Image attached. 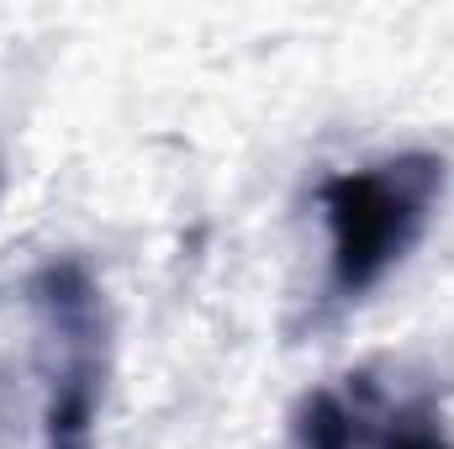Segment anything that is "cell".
<instances>
[{"label":"cell","instance_id":"277c9868","mask_svg":"<svg viewBox=\"0 0 454 449\" xmlns=\"http://www.w3.org/2000/svg\"><path fill=\"white\" fill-rule=\"evenodd\" d=\"M380 449H454V445L434 418H407V423L391 429V439H386Z\"/></svg>","mask_w":454,"mask_h":449},{"label":"cell","instance_id":"6da1fadb","mask_svg":"<svg viewBox=\"0 0 454 449\" xmlns=\"http://www.w3.org/2000/svg\"><path fill=\"white\" fill-rule=\"evenodd\" d=\"M444 191L439 154H391L359 169L323 180V223H328V286L354 302L375 291L423 238V227Z\"/></svg>","mask_w":454,"mask_h":449},{"label":"cell","instance_id":"7a4b0ae2","mask_svg":"<svg viewBox=\"0 0 454 449\" xmlns=\"http://www.w3.org/2000/svg\"><path fill=\"white\" fill-rule=\"evenodd\" d=\"M27 302L48 338V397L37 449H90L101 407V291L80 259H53L32 275Z\"/></svg>","mask_w":454,"mask_h":449},{"label":"cell","instance_id":"3957f363","mask_svg":"<svg viewBox=\"0 0 454 449\" xmlns=\"http://www.w3.org/2000/svg\"><path fill=\"white\" fill-rule=\"evenodd\" d=\"M359 423H364V407L348 391H317L301 407L296 439H301V449H354L359 445Z\"/></svg>","mask_w":454,"mask_h":449}]
</instances>
